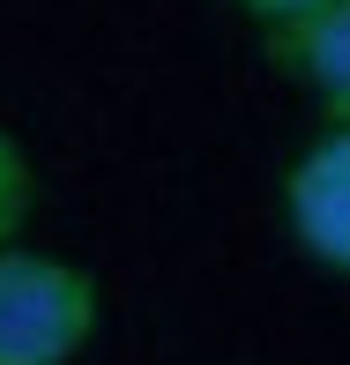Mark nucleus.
I'll list each match as a JSON object with an SVG mask.
<instances>
[{
  "label": "nucleus",
  "instance_id": "f257e3e1",
  "mask_svg": "<svg viewBox=\"0 0 350 365\" xmlns=\"http://www.w3.org/2000/svg\"><path fill=\"white\" fill-rule=\"evenodd\" d=\"M97 276L38 246H0V365H75L97 336Z\"/></svg>",
  "mask_w": 350,
  "mask_h": 365
},
{
  "label": "nucleus",
  "instance_id": "f03ea898",
  "mask_svg": "<svg viewBox=\"0 0 350 365\" xmlns=\"http://www.w3.org/2000/svg\"><path fill=\"white\" fill-rule=\"evenodd\" d=\"M283 224L298 254L328 276H350V120H328L283 172Z\"/></svg>",
  "mask_w": 350,
  "mask_h": 365
},
{
  "label": "nucleus",
  "instance_id": "7ed1b4c3",
  "mask_svg": "<svg viewBox=\"0 0 350 365\" xmlns=\"http://www.w3.org/2000/svg\"><path fill=\"white\" fill-rule=\"evenodd\" d=\"M261 45H269V68L321 105V120H350V0H321Z\"/></svg>",
  "mask_w": 350,
  "mask_h": 365
},
{
  "label": "nucleus",
  "instance_id": "20e7f679",
  "mask_svg": "<svg viewBox=\"0 0 350 365\" xmlns=\"http://www.w3.org/2000/svg\"><path fill=\"white\" fill-rule=\"evenodd\" d=\"M30 209H38V172H30L23 142L0 127V246H15V239H23Z\"/></svg>",
  "mask_w": 350,
  "mask_h": 365
},
{
  "label": "nucleus",
  "instance_id": "39448f33",
  "mask_svg": "<svg viewBox=\"0 0 350 365\" xmlns=\"http://www.w3.org/2000/svg\"><path fill=\"white\" fill-rule=\"evenodd\" d=\"M231 8H239L246 23L261 30V38H269V30H283V23H298V15H313V8H321V0H231Z\"/></svg>",
  "mask_w": 350,
  "mask_h": 365
}]
</instances>
